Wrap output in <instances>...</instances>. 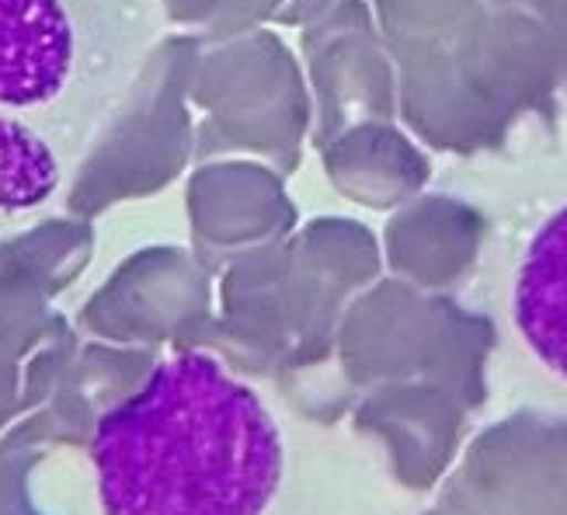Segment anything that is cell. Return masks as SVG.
Here are the masks:
<instances>
[{
  "label": "cell",
  "mask_w": 567,
  "mask_h": 515,
  "mask_svg": "<svg viewBox=\"0 0 567 515\" xmlns=\"http://www.w3.org/2000/svg\"><path fill=\"white\" fill-rule=\"evenodd\" d=\"M161 35V0H0V234L66 203Z\"/></svg>",
  "instance_id": "obj_1"
},
{
  "label": "cell",
  "mask_w": 567,
  "mask_h": 515,
  "mask_svg": "<svg viewBox=\"0 0 567 515\" xmlns=\"http://www.w3.org/2000/svg\"><path fill=\"white\" fill-rule=\"evenodd\" d=\"M87 460L97 515H268L286 435L248 380L188 349L94 422Z\"/></svg>",
  "instance_id": "obj_2"
},
{
  "label": "cell",
  "mask_w": 567,
  "mask_h": 515,
  "mask_svg": "<svg viewBox=\"0 0 567 515\" xmlns=\"http://www.w3.org/2000/svg\"><path fill=\"white\" fill-rule=\"evenodd\" d=\"M505 310L519 346L567 387V195L526 230Z\"/></svg>",
  "instance_id": "obj_3"
}]
</instances>
